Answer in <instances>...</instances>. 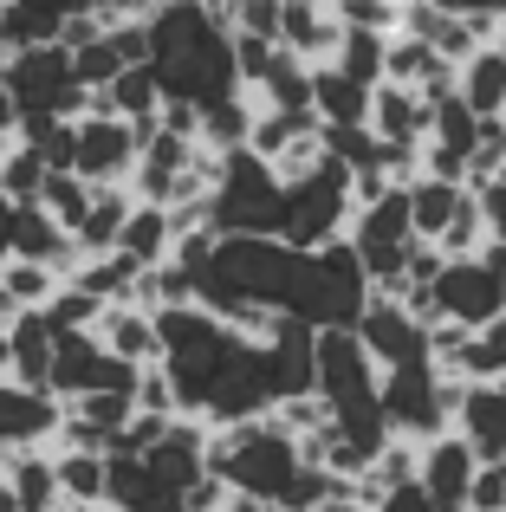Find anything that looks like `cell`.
Masks as SVG:
<instances>
[{"instance_id": "obj_1", "label": "cell", "mask_w": 506, "mask_h": 512, "mask_svg": "<svg viewBox=\"0 0 506 512\" xmlns=\"http://www.w3.org/2000/svg\"><path fill=\"white\" fill-rule=\"evenodd\" d=\"M143 65L163 85V104H215L241 91L234 78V26L208 0H163L143 13Z\"/></svg>"}, {"instance_id": "obj_2", "label": "cell", "mask_w": 506, "mask_h": 512, "mask_svg": "<svg viewBox=\"0 0 506 512\" xmlns=\"http://www.w3.org/2000/svg\"><path fill=\"white\" fill-rule=\"evenodd\" d=\"M299 441L273 422V415H253V422H228L208 428V474L228 480V493L247 500H286V487L299 480Z\"/></svg>"}, {"instance_id": "obj_3", "label": "cell", "mask_w": 506, "mask_h": 512, "mask_svg": "<svg viewBox=\"0 0 506 512\" xmlns=\"http://www.w3.org/2000/svg\"><path fill=\"white\" fill-rule=\"evenodd\" d=\"M0 78H7V98H13V117H20V137H46L52 124H72L85 111L91 91L78 85L72 72V52L65 46H20L0 59Z\"/></svg>"}, {"instance_id": "obj_4", "label": "cell", "mask_w": 506, "mask_h": 512, "mask_svg": "<svg viewBox=\"0 0 506 512\" xmlns=\"http://www.w3.org/2000/svg\"><path fill=\"white\" fill-rule=\"evenodd\" d=\"M202 214H208L215 234H266V240H279V227H286V182H279L253 150H228L215 163Z\"/></svg>"}, {"instance_id": "obj_5", "label": "cell", "mask_w": 506, "mask_h": 512, "mask_svg": "<svg viewBox=\"0 0 506 512\" xmlns=\"http://www.w3.org/2000/svg\"><path fill=\"white\" fill-rule=\"evenodd\" d=\"M143 130L150 124H130V117L104 111V98L91 91L85 111L72 117V143H65V169L91 188H124L130 169H137V150H143Z\"/></svg>"}, {"instance_id": "obj_6", "label": "cell", "mask_w": 506, "mask_h": 512, "mask_svg": "<svg viewBox=\"0 0 506 512\" xmlns=\"http://www.w3.org/2000/svg\"><path fill=\"white\" fill-rule=\"evenodd\" d=\"M455 396H461V383L442 376L429 357L396 363V370L377 376V409H383V422H390V435H403V441H435L442 435L448 415H455Z\"/></svg>"}, {"instance_id": "obj_7", "label": "cell", "mask_w": 506, "mask_h": 512, "mask_svg": "<svg viewBox=\"0 0 506 512\" xmlns=\"http://www.w3.org/2000/svg\"><path fill=\"white\" fill-rule=\"evenodd\" d=\"M344 240H351V253H357V266H364L370 286L390 292L396 279H403L409 247H416V227H409L403 188H390V195H377V201H364V208H351V221H344Z\"/></svg>"}, {"instance_id": "obj_8", "label": "cell", "mask_w": 506, "mask_h": 512, "mask_svg": "<svg viewBox=\"0 0 506 512\" xmlns=\"http://www.w3.org/2000/svg\"><path fill=\"white\" fill-rule=\"evenodd\" d=\"M351 221V169L344 163H312L305 175L286 182V227L279 240L286 247H318V240H338Z\"/></svg>"}, {"instance_id": "obj_9", "label": "cell", "mask_w": 506, "mask_h": 512, "mask_svg": "<svg viewBox=\"0 0 506 512\" xmlns=\"http://www.w3.org/2000/svg\"><path fill=\"white\" fill-rule=\"evenodd\" d=\"M429 305L435 318H448V325H494V318H506V273H494V266L481 260V253H461V260H442L429 279Z\"/></svg>"}, {"instance_id": "obj_10", "label": "cell", "mask_w": 506, "mask_h": 512, "mask_svg": "<svg viewBox=\"0 0 506 512\" xmlns=\"http://www.w3.org/2000/svg\"><path fill=\"white\" fill-rule=\"evenodd\" d=\"M351 331H357V344L370 350L377 376H383V370H396V363H416V357H429V325H422V318L409 312L403 299H390V292H377V286H370L364 312L351 318Z\"/></svg>"}, {"instance_id": "obj_11", "label": "cell", "mask_w": 506, "mask_h": 512, "mask_svg": "<svg viewBox=\"0 0 506 512\" xmlns=\"http://www.w3.org/2000/svg\"><path fill=\"white\" fill-rule=\"evenodd\" d=\"M474 448L455 435V428H442L435 441H416V487L422 500L435 512H468V480H474Z\"/></svg>"}, {"instance_id": "obj_12", "label": "cell", "mask_w": 506, "mask_h": 512, "mask_svg": "<svg viewBox=\"0 0 506 512\" xmlns=\"http://www.w3.org/2000/svg\"><path fill=\"white\" fill-rule=\"evenodd\" d=\"M59 435V396L46 389H26L13 376H0V454H20V448H52Z\"/></svg>"}, {"instance_id": "obj_13", "label": "cell", "mask_w": 506, "mask_h": 512, "mask_svg": "<svg viewBox=\"0 0 506 512\" xmlns=\"http://www.w3.org/2000/svg\"><path fill=\"white\" fill-rule=\"evenodd\" d=\"M455 435L474 448V461H506V376L500 383H461L455 396Z\"/></svg>"}, {"instance_id": "obj_14", "label": "cell", "mask_w": 506, "mask_h": 512, "mask_svg": "<svg viewBox=\"0 0 506 512\" xmlns=\"http://www.w3.org/2000/svg\"><path fill=\"white\" fill-rule=\"evenodd\" d=\"M338 33L344 26L331 13V0H279L273 7V46H286L305 65H325L338 52Z\"/></svg>"}, {"instance_id": "obj_15", "label": "cell", "mask_w": 506, "mask_h": 512, "mask_svg": "<svg viewBox=\"0 0 506 512\" xmlns=\"http://www.w3.org/2000/svg\"><path fill=\"white\" fill-rule=\"evenodd\" d=\"M364 130H370V137H383V143H403V150H416V143L429 137V98L383 78V85H370V117H364Z\"/></svg>"}, {"instance_id": "obj_16", "label": "cell", "mask_w": 506, "mask_h": 512, "mask_svg": "<svg viewBox=\"0 0 506 512\" xmlns=\"http://www.w3.org/2000/svg\"><path fill=\"white\" fill-rule=\"evenodd\" d=\"M455 98L468 104L474 117H494L506 104V33L481 39V46L455 65Z\"/></svg>"}, {"instance_id": "obj_17", "label": "cell", "mask_w": 506, "mask_h": 512, "mask_svg": "<svg viewBox=\"0 0 506 512\" xmlns=\"http://www.w3.org/2000/svg\"><path fill=\"white\" fill-rule=\"evenodd\" d=\"M91 338L111 350V357H124L130 370L156 363V318L143 312V305H104L98 325H91Z\"/></svg>"}, {"instance_id": "obj_18", "label": "cell", "mask_w": 506, "mask_h": 512, "mask_svg": "<svg viewBox=\"0 0 506 512\" xmlns=\"http://www.w3.org/2000/svg\"><path fill=\"white\" fill-rule=\"evenodd\" d=\"M403 201H409V227H416V240H429V247H435V240H442V227L468 208V182L416 175V182H403Z\"/></svg>"}, {"instance_id": "obj_19", "label": "cell", "mask_w": 506, "mask_h": 512, "mask_svg": "<svg viewBox=\"0 0 506 512\" xmlns=\"http://www.w3.org/2000/svg\"><path fill=\"white\" fill-rule=\"evenodd\" d=\"M312 117L325 130H357L370 117V85L344 78L338 65H312Z\"/></svg>"}, {"instance_id": "obj_20", "label": "cell", "mask_w": 506, "mask_h": 512, "mask_svg": "<svg viewBox=\"0 0 506 512\" xmlns=\"http://www.w3.org/2000/svg\"><path fill=\"white\" fill-rule=\"evenodd\" d=\"M46 370H52V325L46 312H20L7 325V376L26 389H46Z\"/></svg>"}, {"instance_id": "obj_21", "label": "cell", "mask_w": 506, "mask_h": 512, "mask_svg": "<svg viewBox=\"0 0 506 512\" xmlns=\"http://www.w3.org/2000/svg\"><path fill=\"white\" fill-rule=\"evenodd\" d=\"M52 480H59L65 512H98L104 506V454L98 448H52Z\"/></svg>"}, {"instance_id": "obj_22", "label": "cell", "mask_w": 506, "mask_h": 512, "mask_svg": "<svg viewBox=\"0 0 506 512\" xmlns=\"http://www.w3.org/2000/svg\"><path fill=\"white\" fill-rule=\"evenodd\" d=\"M7 467V487L20 512H65L59 506V480H52V448H20V454H0Z\"/></svg>"}, {"instance_id": "obj_23", "label": "cell", "mask_w": 506, "mask_h": 512, "mask_svg": "<svg viewBox=\"0 0 506 512\" xmlns=\"http://www.w3.org/2000/svg\"><path fill=\"white\" fill-rule=\"evenodd\" d=\"M169 247H176V221H169V208H156V201H130L124 234H117V253H130L137 266H163Z\"/></svg>"}, {"instance_id": "obj_24", "label": "cell", "mask_w": 506, "mask_h": 512, "mask_svg": "<svg viewBox=\"0 0 506 512\" xmlns=\"http://www.w3.org/2000/svg\"><path fill=\"white\" fill-rule=\"evenodd\" d=\"M130 188H91V208H85V221L72 227V247H78V260L85 253H111L117 247V234H124V214H130Z\"/></svg>"}, {"instance_id": "obj_25", "label": "cell", "mask_w": 506, "mask_h": 512, "mask_svg": "<svg viewBox=\"0 0 506 512\" xmlns=\"http://www.w3.org/2000/svg\"><path fill=\"white\" fill-rule=\"evenodd\" d=\"M98 98H104V111L130 117V124H156V111H163V85H156L150 65H124Z\"/></svg>"}, {"instance_id": "obj_26", "label": "cell", "mask_w": 506, "mask_h": 512, "mask_svg": "<svg viewBox=\"0 0 506 512\" xmlns=\"http://www.w3.org/2000/svg\"><path fill=\"white\" fill-rule=\"evenodd\" d=\"M455 376L461 383H500L506 376V318L468 331V344H461V357H455Z\"/></svg>"}, {"instance_id": "obj_27", "label": "cell", "mask_w": 506, "mask_h": 512, "mask_svg": "<svg viewBox=\"0 0 506 512\" xmlns=\"http://www.w3.org/2000/svg\"><path fill=\"white\" fill-rule=\"evenodd\" d=\"M383 46H390V33H364V26H344L338 33V52H331L325 65H338L344 78H357V85H383Z\"/></svg>"}, {"instance_id": "obj_28", "label": "cell", "mask_w": 506, "mask_h": 512, "mask_svg": "<svg viewBox=\"0 0 506 512\" xmlns=\"http://www.w3.org/2000/svg\"><path fill=\"white\" fill-rule=\"evenodd\" d=\"M33 201L65 227V234H72V227L85 221V208H91V182H78L72 169H46V182H39V195H33Z\"/></svg>"}, {"instance_id": "obj_29", "label": "cell", "mask_w": 506, "mask_h": 512, "mask_svg": "<svg viewBox=\"0 0 506 512\" xmlns=\"http://www.w3.org/2000/svg\"><path fill=\"white\" fill-rule=\"evenodd\" d=\"M0 286H7V299L20 305V312H39V305L59 292V273H52V266H33V260H7L0 266Z\"/></svg>"}, {"instance_id": "obj_30", "label": "cell", "mask_w": 506, "mask_h": 512, "mask_svg": "<svg viewBox=\"0 0 506 512\" xmlns=\"http://www.w3.org/2000/svg\"><path fill=\"white\" fill-rule=\"evenodd\" d=\"M429 7H442V13H455V20H468L481 39L506 33V0H429Z\"/></svg>"}, {"instance_id": "obj_31", "label": "cell", "mask_w": 506, "mask_h": 512, "mask_svg": "<svg viewBox=\"0 0 506 512\" xmlns=\"http://www.w3.org/2000/svg\"><path fill=\"white\" fill-rule=\"evenodd\" d=\"M468 195H474V208H481L487 240H500V247H506V182H468Z\"/></svg>"}, {"instance_id": "obj_32", "label": "cell", "mask_w": 506, "mask_h": 512, "mask_svg": "<svg viewBox=\"0 0 506 512\" xmlns=\"http://www.w3.org/2000/svg\"><path fill=\"white\" fill-rule=\"evenodd\" d=\"M364 512H435V506L422 500V487L409 480V487H390V493H377V500H370Z\"/></svg>"}, {"instance_id": "obj_33", "label": "cell", "mask_w": 506, "mask_h": 512, "mask_svg": "<svg viewBox=\"0 0 506 512\" xmlns=\"http://www.w3.org/2000/svg\"><path fill=\"white\" fill-rule=\"evenodd\" d=\"M91 7H98L104 20H143V13L163 7V0H91Z\"/></svg>"}, {"instance_id": "obj_34", "label": "cell", "mask_w": 506, "mask_h": 512, "mask_svg": "<svg viewBox=\"0 0 506 512\" xmlns=\"http://www.w3.org/2000/svg\"><path fill=\"white\" fill-rule=\"evenodd\" d=\"M13 221H20V201H13V195H0V266L13 260Z\"/></svg>"}, {"instance_id": "obj_35", "label": "cell", "mask_w": 506, "mask_h": 512, "mask_svg": "<svg viewBox=\"0 0 506 512\" xmlns=\"http://www.w3.org/2000/svg\"><path fill=\"white\" fill-rule=\"evenodd\" d=\"M20 137V117H13V98H7V78H0V150Z\"/></svg>"}, {"instance_id": "obj_36", "label": "cell", "mask_w": 506, "mask_h": 512, "mask_svg": "<svg viewBox=\"0 0 506 512\" xmlns=\"http://www.w3.org/2000/svg\"><path fill=\"white\" fill-rule=\"evenodd\" d=\"M221 512H279L273 500H247V493H228V506H221Z\"/></svg>"}, {"instance_id": "obj_37", "label": "cell", "mask_w": 506, "mask_h": 512, "mask_svg": "<svg viewBox=\"0 0 506 512\" xmlns=\"http://www.w3.org/2000/svg\"><path fill=\"white\" fill-rule=\"evenodd\" d=\"M13 318H20V305H13V299H7V286H0V331H7Z\"/></svg>"}, {"instance_id": "obj_38", "label": "cell", "mask_w": 506, "mask_h": 512, "mask_svg": "<svg viewBox=\"0 0 506 512\" xmlns=\"http://www.w3.org/2000/svg\"><path fill=\"white\" fill-rule=\"evenodd\" d=\"M0 512H20L13 506V487H7V467H0Z\"/></svg>"}, {"instance_id": "obj_39", "label": "cell", "mask_w": 506, "mask_h": 512, "mask_svg": "<svg viewBox=\"0 0 506 512\" xmlns=\"http://www.w3.org/2000/svg\"><path fill=\"white\" fill-rule=\"evenodd\" d=\"M0 376H7V331H0Z\"/></svg>"}, {"instance_id": "obj_40", "label": "cell", "mask_w": 506, "mask_h": 512, "mask_svg": "<svg viewBox=\"0 0 506 512\" xmlns=\"http://www.w3.org/2000/svg\"><path fill=\"white\" fill-rule=\"evenodd\" d=\"M487 467H494V474H500V480H506V461H487Z\"/></svg>"}]
</instances>
